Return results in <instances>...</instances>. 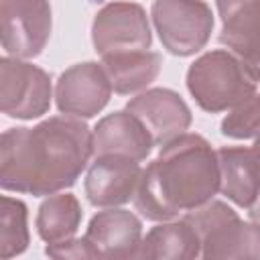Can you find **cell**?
Segmentation results:
<instances>
[{"label":"cell","mask_w":260,"mask_h":260,"mask_svg":"<svg viewBox=\"0 0 260 260\" xmlns=\"http://www.w3.org/2000/svg\"><path fill=\"white\" fill-rule=\"evenodd\" d=\"M93 154V130L75 116H53L32 128H8L0 138V187L32 197L77 183Z\"/></svg>","instance_id":"cell-1"},{"label":"cell","mask_w":260,"mask_h":260,"mask_svg":"<svg viewBox=\"0 0 260 260\" xmlns=\"http://www.w3.org/2000/svg\"><path fill=\"white\" fill-rule=\"evenodd\" d=\"M217 150L201 134H181L160 146L158 156L142 169L134 207L150 221H169L207 201L219 191Z\"/></svg>","instance_id":"cell-2"},{"label":"cell","mask_w":260,"mask_h":260,"mask_svg":"<svg viewBox=\"0 0 260 260\" xmlns=\"http://www.w3.org/2000/svg\"><path fill=\"white\" fill-rule=\"evenodd\" d=\"M187 89L201 110L217 114L254 95L256 79L232 51L213 49L189 65Z\"/></svg>","instance_id":"cell-3"},{"label":"cell","mask_w":260,"mask_h":260,"mask_svg":"<svg viewBox=\"0 0 260 260\" xmlns=\"http://www.w3.org/2000/svg\"><path fill=\"white\" fill-rule=\"evenodd\" d=\"M197 230L201 256L211 258H260V225L244 221L228 203L211 199L183 215Z\"/></svg>","instance_id":"cell-4"},{"label":"cell","mask_w":260,"mask_h":260,"mask_svg":"<svg viewBox=\"0 0 260 260\" xmlns=\"http://www.w3.org/2000/svg\"><path fill=\"white\" fill-rule=\"evenodd\" d=\"M150 16L171 55L191 57L211 39L213 12L203 0H154Z\"/></svg>","instance_id":"cell-5"},{"label":"cell","mask_w":260,"mask_h":260,"mask_svg":"<svg viewBox=\"0 0 260 260\" xmlns=\"http://www.w3.org/2000/svg\"><path fill=\"white\" fill-rule=\"evenodd\" d=\"M0 108L6 116L35 120L51 108V75L18 57L0 59Z\"/></svg>","instance_id":"cell-6"},{"label":"cell","mask_w":260,"mask_h":260,"mask_svg":"<svg viewBox=\"0 0 260 260\" xmlns=\"http://www.w3.org/2000/svg\"><path fill=\"white\" fill-rule=\"evenodd\" d=\"M0 22L6 55L39 57L51 37V4L49 0H0Z\"/></svg>","instance_id":"cell-7"},{"label":"cell","mask_w":260,"mask_h":260,"mask_svg":"<svg viewBox=\"0 0 260 260\" xmlns=\"http://www.w3.org/2000/svg\"><path fill=\"white\" fill-rule=\"evenodd\" d=\"M91 43L98 55L144 51L152 45L146 10L136 2H110L91 22Z\"/></svg>","instance_id":"cell-8"},{"label":"cell","mask_w":260,"mask_h":260,"mask_svg":"<svg viewBox=\"0 0 260 260\" xmlns=\"http://www.w3.org/2000/svg\"><path fill=\"white\" fill-rule=\"evenodd\" d=\"M112 81L102 63L83 61L65 69L55 85V102L61 114L75 118L98 116L112 98Z\"/></svg>","instance_id":"cell-9"},{"label":"cell","mask_w":260,"mask_h":260,"mask_svg":"<svg viewBox=\"0 0 260 260\" xmlns=\"http://www.w3.org/2000/svg\"><path fill=\"white\" fill-rule=\"evenodd\" d=\"M142 175L140 160L124 154H95L83 189L93 207H118L134 199Z\"/></svg>","instance_id":"cell-10"},{"label":"cell","mask_w":260,"mask_h":260,"mask_svg":"<svg viewBox=\"0 0 260 260\" xmlns=\"http://www.w3.org/2000/svg\"><path fill=\"white\" fill-rule=\"evenodd\" d=\"M126 110L140 118V122L150 132L154 146H162L185 134L193 120L185 100L169 87H152L140 91L126 104Z\"/></svg>","instance_id":"cell-11"},{"label":"cell","mask_w":260,"mask_h":260,"mask_svg":"<svg viewBox=\"0 0 260 260\" xmlns=\"http://www.w3.org/2000/svg\"><path fill=\"white\" fill-rule=\"evenodd\" d=\"M95 258L128 260L138 258L142 242V221L128 209L108 207L98 211L83 236Z\"/></svg>","instance_id":"cell-12"},{"label":"cell","mask_w":260,"mask_h":260,"mask_svg":"<svg viewBox=\"0 0 260 260\" xmlns=\"http://www.w3.org/2000/svg\"><path fill=\"white\" fill-rule=\"evenodd\" d=\"M154 140L146 126L128 110L104 116L93 128V154H124L146 160Z\"/></svg>","instance_id":"cell-13"},{"label":"cell","mask_w":260,"mask_h":260,"mask_svg":"<svg viewBox=\"0 0 260 260\" xmlns=\"http://www.w3.org/2000/svg\"><path fill=\"white\" fill-rule=\"evenodd\" d=\"M221 183L219 191L238 207L250 209L260 197V169L252 148L221 146L217 150Z\"/></svg>","instance_id":"cell-14"},{"label":"cell","mask_w":260,"mask_h":260,"mask_svg":"<svg viewBox=\"0 0 260 260\" xmlns=\"http://www.w3.org/2000/svg\"><path fill=\"white\" fill-rule=\"evenodd\" d=\"M219 43L225 45L246 67V71L260 81V2H246L228 14L223 20Z\"/></svg>","instance_id":"cell-15"},{"label":"cell","mask_w":260,"mask_h":260,"mask_svg":"<svg viewBox=\"0 0 260 260\" xmlns=\"http://www.w3.org/2000/svg\"><path fill=\"white\" fill-rule=\"evenodd\" d=\"M201 256V240L189 219H169L142 236L138 258L148 260H193Z\"/></svg>","instance_id":"cell-16"},{"label":"cell","mask_w":260,"mask_h":260,"mask_svg":"<svg viewBox=\"0 0 260 260\" xmlns=\"http://www.w3.org/2000/svg\"><path fill=\"white\" fill-rule=\"evenodd\" d=\"M102 65L120 95H130L150 85L162 67V57L156 51H124L102 57Z\"/></svg>","instance_id":"cell-17"},{"label":"cell","mask_w":260,"mask_h":260,"mask_svg":"<svg viewBox=\"0 0 260 260\" xmlns=\"http://www.w3.org/2000/svg\"><path fill=\"white\" fill-rule=\"evenodd\" d=\"M83 217L79 199L73 193L49 195L37 211V234L47 244H59L75 236Z\"/></svg>","instance_id":"cell-18"},{"label":"cell","mask_w":260,"mask_h":260,"mask_svg":"<svg viewBox=\"0 0 260 260\" xmlns=\"http://www.w3.org/2000/svg\"><path fill=\"white\" fill-rule=\"evenodd\" d=\"M30 244L28 209L20 199L2 195L0 209V256L12 258L22 254Z\"/></svg>","instance_id":"cell-19"},{"label":"cell","mask_w":260,"mask_h":260,"mask_svg":"<svg viewBox=\"0 0 260 260\" xmlns=\"http://www.w3.org/2000/svg\"><path fill=\"white\" fill-rule=\"evenodd\" d=\"M219 130L223 136L234 140L256 138L260 134V93H254L232 108L230 114L221 120Z\"/></svg>","instance_id":"cell-20"},{"label":"cell","mask_w":260,"mask_h":260,"mask_svg":"<svg viewBox=\"0 0 260 260\" xmlns=\"http://www.w3.org/2000/svg\"><path fill=\"white\" fill-rule=\"evenodd\" d=\"M45 254L51 258H59V260H63V258H75V260L95 258L93 250L89 248L85 238H69L65 242H59V244H47Z\"/></svg>","instance_id":"cell-21"},{"label":"cell","mask_w":260,"mask_h":260,"mask_svg":"<svg viewBox=\"0 0 260 260\" xmlns=\"http://www.w3.org/2000/svg\"><path fill=\"white\" fill-rule=\"evenodd\" d=\"M252 150H254V154H256V160H258V169H260V134L254 138V144H252ZM248 213H250V219L252 221H256L258 225H260V197H258V201L248 209Z\"/></svg>","instance_id":"cell-22"},{"label":"cell","mask_w":260,"mask_h":260,"mask_svg":"<svg viewBox=\"0 0 260 260\" xmlns=\"http://www.w3.org/2000/svg\"><path fill=\"white\" fill-rule=\"evenodd\" d=\"M215 2H217V12H219V16L223 20L228 14H232L242 4H246V2H260V0H215Z\"/></svg>","instance_id":"cell-23"}]
</instances>
